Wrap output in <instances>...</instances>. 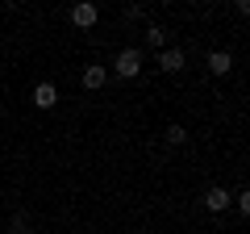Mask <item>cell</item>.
<instances>
[{"instance_id":"obj_1","label":"cell","mask_w":250,"mask_h":234,"mask_svg":"<svg viewBox=\"0 0 250 234\" xmlns=\"http://www.w3.org/2000/svg\"><path fill=\"white\" fill-rule=\"evenodd\" d=\"M113 71L121 75V80H138V75H142V50H138V46H125L113 59Z\"/></svg>"},{"instance_id":"obj_2","label":"cell","mask_w":250,"mask_h":234,"mask_svg":"<svg viewBox=\"0 0 250 234\" xmlns=\"http://www.w3.org/2000/svg\"><path fill=\"white\" fill-rule=\"evenodd\" d=\"M96 21H100V9H96V4H88V0L71 9V25H75V29H92Z\"/></svg>"},{"instance_id":"obj_3","label":"cell","mask_w":250,"mask_h":234,"mask_svg":"<svg viewBox=\"0 0 250 234\" xmlns=\"http://www.w3.org/2000/svg\"><path fill=\"white\" fill-rule=\"evenodd\" d=\"M159 67H163L167 75H179V71L188 67V54H184V50H159Z\"/></svg>"},{"instance_id":"obj_4","label":"cell","mask_w":250,"mask_h":234,"mask_svg":"<svg viewBox=\"0 0 250 234\" xmlns=\"http://www.w3.org/2000/svg\"><path fill=\"white\" fill-rule=\"evenodd\" d=\"M104 80H108V71L100 63H88V67H83V75H80V84L88 92H100V88H104Z\"/></svg>"},{"instance_id":"obj_5","label":"cell","mask_w":250,"mask_h":234,"mask_svg":"<svg viewBox=\"0 0 250 234\" xmlns=\"http://www.w3.org/2000/svg\"><path fill=\"white\" fill-rule=\"evenodd\" d=\"M229 205H233L229 188H208V192H205V209H208V213H225Z\"/></svg>"},{"instance_id":"obj_6","label":"cell","mask_w":250,"mask_h":234,"mask_svg":"<svg viewBox=\"0 0 250 234\" xmlns=\"http://www.w3.org/2000/svg\"><path fill=\"white\" fill-rule=\"evenodd\" d=\"M34 105H38V109H54V105H59V88H54L50 80H42V84L34 88Z\"/></svg>"},{"instance_id":"obj_7","label":"cell","mask_w":250,"mask_h":234,"mask_svg":"<svg viewBox=\"0 0 250 234\" xmlns=\"http://www.w3.org/2000/svg\"><path fill=\"white\" fill-rule=\"evenodd\" d=\"M208 71H213V75H229L233 71V54L229 50H213V54H208Z\"/></svg>"},{"instance_id":"obj_8","label":"cell","mask_w":250,"mask_h":234,"mask_svg":"<svg viewBox=\"0 0 250 234\" xmlns=\"http://www.w3.org/2000/svg\"><path fill=\"white\" fill-rule=\"evenodd\" d=\"M167 29L163 25H146V46H150V50H163V46H167Z\"/></svg>"},{"instance_id":"obj_9","label":"cell","mask_w":250,"mask_h":234,"mask_svg":"<svg viewBox=\"0 0 250 234\" xmlns=\"http://www.w3.org/2000/svg\"><path fill=\"white\" fill-rule=\"evenodd\" d=\"M167 142H171V146H179V142H188V130L179 126V121H171V126H167Z\"/></svg>"},{"instance_id":"obj_10","label":"cell","mask_w":250,"mask_h":234,"mask_svg":"<svg viewBox=\"0 0 250 234\" xmlns=\"http://www.w3.org/2000/svg\"><path fill=\"white\" fill-rule=\"evenodd\" d=\"M233 209L246 217V213H250V192H238V197H233Z\"/></svg>"}]
</instances>
